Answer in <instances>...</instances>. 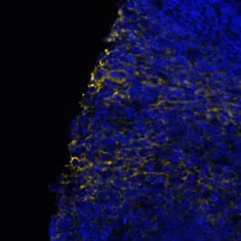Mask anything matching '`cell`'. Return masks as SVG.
Returning <instances> with one entry per match:
<instances>
[{
    "mask_svg": "<svg viewBox=\"0 0 241 241\" xmlns=\"http://www.w3.org/2000/svg\"><path fill=\"white\" fill-rule=\"evenodd\" d=\"M218 118H219L220 122H222V123H227V122H229L231 120L230 115L225 112V111H221L219 113V115H218Z\"/></svg>",
    "mask_w": 241,
    "mask_h": 241,
    "instance_id": "obj_1",
    "label": "cell"
},
{
    "mask_svg": "<svg viewBox=\"0 0 241 241\" xmlns=\"http://www.w3.org/2000/svg\"><path fill=\"white\" fill-rule=\"evenodd\" d=\"M209 200L212 204H218L219 202V195L217 193H212L209 196Z\"/></svg>",
    "mask_w": 241,
    "mask_h": 241,
    "instance_id": "obj_2",
    "label": "cell"
},
{
    "mask_svg": "<svg viewBox=\"0 0 241 241\" xmlns=\"http://www.w3.org/2000/svg\"><path fill=\"white\" fill-rule=\"evenodd\" d=\"M227 131H228L229 134H231V135H234V134L237 133L238 129L236 126H234V125H229L228 127H227Z\"/></svg>",
    "mask_w": 241,
    "mask_h": 241,
    "instance_id": "obj_3",
    "label": "cell"
},
{
    "mask_svg": "<svg viewBox=\"0 0 241 241\" xmlns=\"http://www.w3.org/2000/svg\"><path fill=\"white\" fill-rule=\"evenodd\" d=\"M214 15V9L209 7L208 9L206 10V16L207 17H210V16H213Z\"/></svg>",
    "mask_w": 241,
    "mask_h": 241,
    "instance_id": "obj_4",
    "label": "cell"
},
{
    "mask_svg": "<svg viewBox=\"0 0 241 241\" xmlns=\"http://www.w3.org/2000/svg\"><path fill=\"white\" fill-rule=\"evenodd\" d=\"M187 181H189V183H195L196 181V177L195 175H189V177H187Z\"/></svg>",
    "mask_w": 241,
    "mask_h": 241,
    "instance_id": "obj_5",
    "label": "cell"
},
{
    "mask_svg": "<svg viewBox=\"0 0 241 241\" xmlns=\"http://www.w3.org/2000/svg\"><path fill=\"white\" fill-rule=\"evenodd\" d=\"M218 146H219V150L220 151H224V150H226L227 149V144H225V143H219V145H218Z\"/></svg>",
    "mask_w": 241,
    "mask_h": 241,
    "instance_id": "obj_6",
    "label": "cell"
},
{
    "mask_svg": "<svg viewBox=\"0 0 241 241\" xmlns=\"http://www.w3.org/2000/svg\"><path fill=\"white\" fill-rule=\"evenodd\" d=\"M220 19H221V22L222 23H227V22H228V19H227V17L225 16H221V18H220Z\"/></svg>",
    "mask_w": 241,
    "mask_h": 241,
    "instance_id": "obj_7",
    "label": "cell"
},
{
    "mask_svg": "<svg viewBox=\"0 0 241 241\" xmlns=\"http://www.w3.org/2000/svg\"><path fill=\"white\" fill-rule=\"evenodd\" d=\"M216 117V114H215V112H208V118H215Z\"/></svg>",
    "mask_w": 241,
    "mask_h": 241,
    "instance_id": "obj_8",
    "label": "cell"
},
{
    "mask_svg": "<svg viewBox=\"0 0 241 241\" xmlns=\"http://www.w3.org/2000/svg\"><path fill=\"white\" fill-rule=\"evenodd\" d=\"M239 228L241 229V221H240V223H239Z\"/></svg>",
    "mask_w": 241,
    "mask_h": 241,
    "instance_id": "obj_9",
    "label": "cell"
}]
</instances>
